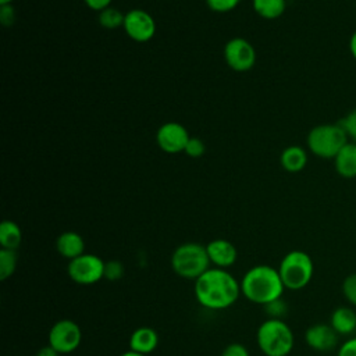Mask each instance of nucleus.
<instances>
[{"label": "nucleus", "mask_w": 356, "mask_h": 356, "mask_svg": "<svg viewBox=\"0 0 356 356\" xmlns=\"http://www.w3.org/2000/svg\"><path fill=\"white\" fill-rule=\"evenodd\" d=\"M339 335L331 327V324L316 323L310 325L305 332V341L309 348L316 352H330L337 348Z\"/></svg>", "instance_id": "nucleus-12"}, {"label": "nucleus", "mask_w": 356, "mask_h": 356, "mask_svg": "<svg viewBox=\"0 0 356 356\" xmlns=\"http://www.w3.org/2000/svg\"><path fill=\"white\" fill-rule=\"evenodd\" d=\"M129 350L147 356L159 345V334L152 327H139L129 337Z\"/></svg>", "instance_id": "nucleus-14"}, {"label": "nucleus", "mask_w": 356, "mask_h": 356, "mask_svg": "<svg viewBox=\"0 0 356 356\" xmlns=\"http://www.w3.org/2000/svg\"><path fill=\"white\" fill-rule=\"evenodd\" d=\"M206 152V146H204V142L196 136H191L186 146H185V150L184 153L189 157H200L203 156Z\"/></svg>", "instance_id": "nucleus-27"}, {"label": "nucleus", "mask_w": 356, "mask_h": 356, "mask_svg": "<svg viewBox=\"0 0 356 356\" xmlns=\"http://www.w3.org/2000/svg\"><path fill=\"white\" fill-rule=\"evenodd\" d=\"M85 4L90 8V10H95V11H102L107 7H110L111 1L113 0H83Z\"/></svg>", "instance_id": "nucleus-32"}, {"label": "nucleus", "mask_w": 356, "mask_h": 356, "mask_svg": "<svg viewBox=\"0 0 356 356\" xmlns=\"http://www.w3.org/2000/svg\"><path fill=\"white\" fill-rule=\"evenodd\" d=\"M18 263V254L17 250L10 249H0V280L6 281L10 278L15 270Z\"/></svg>", "instance_id": "nucleus-22"}, {"label": "nucleus", "mask_w": 356, "mask_h": 356, "mask_svg": "<svg viewBox=\"0 0 356 356\" xmlns=\"http://www.w3.org/2000/svg\"><path fill=\"white\" fill-rule=\"evenodd\" d=\"M241 295L256 305H267L282 298L285 286L280 277L278 268L268 264L250 267L239 281Z\"/></svg>", "instance_id": "nucleus-2"}, {"label": "nucleus", "mask_w": 356, "mask_h": 356, "mask_svg": "<svg viewBox=\"0 0 356 356\" xmlns=\"http://www.w3.org/2000/svg\"><path fill=\"white\" fill-rule=\"evenodd\" d=\"M14 0H0V4L3 6V4H11Z\"/></svg>", "instance_id": "nucleus-36"}, {"label": "nucleus", "mask_w": 356, "mask_h": 356, "mask_svg": "<svg viewBox=\"0 0 356 356\" xmlns=\"http://www.w3.org/2000/svg\"><path fill=\"white\" fill-rule=\"evenodd\" d=\"M263 307H264L266 313L268 314V318H280V320H282V317L286 314V310H288V306L282 298L275 299V300L264 305Z\"/></svg>", "instance_id": "nucleus-24"}, {"label": "nucleus", "mask_w": 356, "mask_h": 356, "mask_svg": "<svg viewBox=\"0 0 356 356\" xmlns=\"http://www.w3.org/2000/svg\"><path fill=\"white\" fill-rule=\"evenodd\" d=\"M224 58L234 71L245 72L254 65L256 50L249 40L232 38L224 46Z\"/></svg>", "instance_id": "nucleus-9"}, {"label": "nucleus", "mask_w": 356, "mask_h": 356, "mask_svg": "<svg viewBox=\"0 0 356 356\" xmlns=\"http://www.w3.org/2000/svg\"><path fill=\"white\" fill-rule=\"evenodd\" d=\"M349 50L352 57L356 60V31L352 33L350 39H349Z\"/></svg>", "instance_id": "nucleus-34"}, {"label": "nucleus", "mask_w": 356, "mask_h": 356, "mask_svg": "<svg viewBox=\"0 0 356 356\" xmlns=\"http://www.w3.org/2000/svg\"><path fill=\"white\" fill-rule=\"evenodd\" d=\"M206 245L197 242H185L175 248L171 254V268L185 280H196L210 268Z\"/></svg>", "instance_id": "nucleus-4"}, {"label": "nucleus", "mask_w": 356, "mask_h": 356, "mask_svg": "<svg viewBox=\"0 0 356 356\" xmlns=\"http://www.w3.org/2000/svg\"><path fill=\"white\" fill-rule=\"evenodd\" d=\"M15 21V10L11 4H3L0 7V22L4 26L13 25Z\"/></svg>", "instance_id": "nucleus-30"}, {"label": "nucleus", "mask_w": 356, "mask_h": 356, "mask_svg": "<svg viewBox=\"0 0 356 356\" xmlns=\"http://www.w3.org/2000/svg\"><path fill=\"white\" fill-rule=\"evenodd\" d=\"M280 163L285 171L299 172L307 164V153L300 146H288L282 150L280 156Z\"/></svg>", "instance_id": "nucleus-18"}, {"label": "nucleus", "mask_w": 356, "mask_h": 356, "mask_svg": "<svg viewBox=\"0 0 356 356\" xmlns=\"http://www.w3.org/2000/svg\"><path fill=\"white\" fill-rule=\"evenodd\" d=\"M256 341L266 356H289L295 345V335L284 320L267 318L259 325Z\"/></svg>", "instance_id": "nucleus-3"}, {"label": "nucleus", "mask_w": 356, "mask_h": 356, "mask_svg": "<svg viewBox=\"0 0 356 356\" xmlns=\"http://www.w3.org/2000/svg\"><path fill=\"white\" fill-rule=\"evenodd\" d=\"M120 356H145V355H140V353H136V352H134V350H127V352H124V353H121Z\"/></svg>", "instance_id": "nucleus-35"}, {"label": "nucleus", "mask_w": 356, "mask_h": 356, "mask_svg": "<svg viewBox=\"0 0 356 356\" xmlns=\"http://www.w3.org/2000/svg\"><path fill=\"white\" fill-rule=\"evenodd\" d=\"M330 324L339 337L352 335L356 331V312L349 306H339L331 313Z\"/></svg>", "instance_id": "nucleus-16"}, {"label": "nucleus", "mask_w": 356, "mask_h": 356, "mask_svg": "<svg viewBox=\"0 0 356 356\" xmlns=\"http://www.w3.org/2000/svg\"><path fill=\"white\" fill-rule=\"evenodd\" d=\"M338 124L343 128L349 140L356 143V108L350 110L342 120H339Z\"/></svg>", "instance_id": "nucleus-25"}, {"label": "nucleus", "mask_w": 356, "mask_h": 356, "mask_svg": "<svg viewBox=\"0 0 356 356\" xmlns=\"http://www.w3.org/2000/svg\"><path fill=\"white\" fill-rule=\"evenodd\" d=\"M278 273L285 289L299 291L309 285L314 274L312 257L303 250H291L280 261Z\"/></svg>", "instance_id": "nucleus-5"}, {"label": "nucleus", "mask_w": 356, "mask_h": 356, "mask_svg": "<svg viewBox=\"0 0 356 356\" xmlns=\"http://www.w3.org/2000/svg\"><path fill=\"white\" fill-rule=\"evenodd\" d=\"M189 134L186 128L179 122H165L156 132V142L159 147L170 154L181 153L189 140Z\"/></svg>", "instance_id": "nucleus-11"}, {"label": "nucleus", "mask_w": 356, "mask_h": 356, "mask_svg": "<svg viewBox=\"0 0 356 356\" xmlns=\"http://www.w3.org/2000/svg\"><path fill=\"white\" fill-rule=\"evenodd\" d=\"M124 21H125V14L115 7L110 6L99 11V24L104 29H118L124 26Z\"/></svg>", "instance_id": "nucleus-21"}, {"label": "nucleus", "mask_w": 356, "mask_h": 356, "mask_svg": "<svg viewBox=\"0 0 356 356\" xmlns=\"http://www.w3.org/2000/svg\"><path fill=\"white\" fill-rule=\"evenodd\" d=\"M241 0H206V4L210 10L216 13H228L234 10Z\"/></svg>", "instance_id": "nucleus-28"}, {"label": "nucleus", "mask_w": 356, "mask_h": 356, "mask_svg": "<svg viewBox=\"0 0 356 356\" xmlns=\"http://www.w3.org/2000/svg\"><path fill=\"white\" fill-rule=\"evenodd\" d=\"M122 28L132 40L145 43L154 36L156 21L147 11L134 8L125 13V21Z\"/></svg>", "instance_id": "nucleus-10"}, {"label": "nucleus", "mask_w": 356, "mask_h": 356, "mask_svg": "<svg viewBox=\"0 0 356 356\" xmlns=\"http://www.w3.org/2000/svg\"><path fill=\"white\" fill-rule=\"evenodd\" d=\"M22 242V231L19 225L11 220L0 224V245L3 249L17 250Z\"/></svg>", "instance_id": "nucleus-19"}, {"label": "nucleus", "mask_w": 356, "mask_h": 356, "mask_svg": "<svg viewBox=\"0 0 356 356\" xmlns=\"http://www.w3.org/2000/svg\"><path fill=\"white\" fill-rule=\"evenodd\" d=\"M124 275V264L118 260H110L104 264V278L108 281H118Z\"/></svg>", "instance_id": "nucleus-26"}, {"label": "nucleus", "mask_w": 356, "mask_h": 356, "mask_svg": "<svg viewBox=\"0 0 356 356\" xmlns=\"http://www.w3.org/2000/svg\"><path fill=\"white\" fill-rule=\"evenodd\" d=\"M56 249L61 257L72 260L85 253V241L75 231H65L56 239Z\"/></svg>", "instance_id": "nucleus-15"}, {"label": "nucleus", "mask_w": 356, "mask_h": 356, "mask_svg": "<svg viewBox=\"0 0 356 356\" xmlns=\"http://www.w3.org/2000/svg\"><path fill=\"white\" fill-rule=\"evenodd\" d=\"M221 356H250L249 350L245 345L239 342H232L224 348Z\"/></svg>", "instance_id": "nucleus-29"}, {"label": "nucleus", "mask_w": 356, "mask_h": 356, "mask_svg": "<svg viewBox=\"0 0 356 356\" xmlns=\"http://www.w3.org/2000/svg\"><path fill=\"white\" fill-rule=\"evenodd\" d=\"M309 150L321 159H334L338 152L349 142L343 128L337 124H320L307 134Z\"/></svg>", "instance_id": "nucleus-6"}, {"label": "nucleus", "mask_w": 356, "mask_h": 356, "mask_svg": "<svg viewBox=\"0 0 356 356\" xmlns=\"http://www.w3.org/2000/svg\"><path fill=\"white\" fill-rule=\"evenodd\" d=\"M49 345L60 355H70L76 350L82 341L81 327L70 318H63L56 321L47 337Z\"/></svg>", "instance_id": "nucleus-8"}, {"label": "nucleus", "mask_w": 356, "mask_h": 356, "mask_svg": "<svg viewBox=\"0 0 356 356\" xmlns=\"http://www.w3.org/2000/svg\"><path fill=\"white\" fill-rule=\"evenodd\" d=\"M334 167L338 175L343 178L356 177V143L348 142L334 157Z\"/></svg>", "instance_id": "nucleus-17"}, {"label": "nucleus", "mask_w": 356, "mask_h": 356, "mask_svg": "<svg viewBox=\"0 0 356 356\" xmlns=\"http://www.w3.org/2000/svg\"><path fill=\"white\" fill-rule=\"evenodd\" d=\"M252 6L261 18L277 19L284 14L286 0H252Z\"/></svg>", "instance_id": "nucleus-20"}, {"label": "nucleus", "mask_w": 356, "mask_h": 356, "mask_svg": "<svg viewBox=\"0 0 356 356\" xmlns=\"http://www.w3.org/2000/svg\"><path fill=\"white\" fill-rule=\"evenodd\" d=\"M210 264L218 268H229L238 259V250L235 245L227 239H213L206 245Z\"/></svg>", "instance_id": "nucleus-13"}, {"label": "nucleus", "mask_w": 356, "mask_h": 356, "mask_svg": "<svg viewBox=\"0 0 356 356\" xmlns=\"http://www.w3.org/2000/svg\"><path fill=\"white\" fill-rule=\"evenodd\" d=\"M337 356H356V337H350L341 343Z\"/></svg>", "instance_id": "nucleus-31"}, {"label": "nucleus", "mask_w": 356, "mask_h": 356, "mask_svg": "<svg viewBox=\"0 0 356 356\" xmlns=\"http://www.w3.org/2000/svg\"><path fill=\"white\" fill-rule=\"evenodd\" d=\"M343 298L352 305L356 306V273H352L345 277L342 282Z\"/></svg>", "instance_id": "nucleus-23"}, {"label": "nucleus", "mask_w": 356, "mask_h": 356, "mask_svg": "<svg viewBox=\"0 0 356 356\" xmlns=\"http://www.w3.org/2000/svg\"><path fill=\"white\" fill-rule=\"evenodd\" d=\"M35 356H60V353L56 352L50 345H46L40 348Z\"/></svg>", "instance_id": "nucleus-33"}, {"label": "nucleus", "mask_w": 356, "mask_h": 356, "mask_svg": "<svg viewBox=\"0 0 356 356\" xmlns=\"http://www.w3.org/2000/svg\"><path fill=\"white\" fill-rule=\"evenodd\" d=\"M193 293L200 306L210 310H224L238 300L241 284L228 270L210 267L195 280Z\"/></svg>", "instance_id": "nucleus-1"}, {"label": "nucleus", "mask_w": 356, "mask_h": 356, "mask_svg": "<svg viewBox=\"0 0 356 356\" xmlns=\"http://www.w3.org/2000/svg\"><path fill=\"white\" fill-rule=\"evenodd\" d=\"M104 264L99 256L83 253L68 261V277L79 285H93L104 278Z\"/></svg>", "instance_id": "nucleus-7"}]
</instances>
